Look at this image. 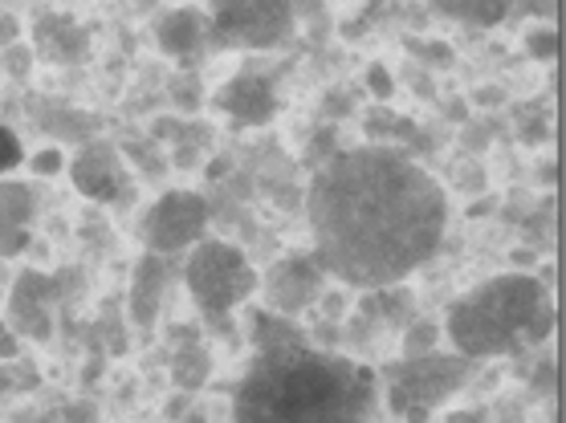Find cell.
Returning a JSON list of instances; mask_svg holds the SVG:
<instances>
[{"mask_svg": "<svg viewBox=\"0 0 566 423\" xmlns=\"http://www.w3.org/2000/svg\"><path fill=\"white\" fill-rule=\"evenodd\" d=\"M306 208L318 269L367 294L420 269L449 229L444 188L396 147L331 155Z\"/></svg>", "mask_w": 566, "mask_h": 423, "instance_id": "1", "label": "cell"}, {"mask_svg": "<svg viewBox=\"0 0 566 423\" xmlns=\"http://www.w3.org/2000/svg\"><path fill=\"white\" fill-rule=\"evenodd\" d=\"M375 371L306 347V338L261 342L232 399V423H371Z\"/></svg>", "mask_w": 566, "mask_h": 423, "instance_id": "2", "label": "cell"}, {"mask_svg": "<svg viewBox=\"0 0 566 423\" xmlns=\"http://www.w3.org/2000/svg\"><path fill=\"white\" fill-rule=\"evenodd\" d=\"M449 342L464 359H497L517 355L522 347H538L554 334L551 289L534 273H502L476 285L473 294L452 302L449 309Z\"/></svg>", "mask_w": 566, "mask_h": 423, "instance_id": "3", "label": "cell"}, {"mask_svg": "<svg viewBox=\"0 0 566 423\" xmlns=\"http://www.w3.org/2000/svg\"><path fill=\"white\" fill-rule=\"evenodd\" d=\"M476 362L464 355H420V359H399L384 371L387 379V408L403 423H428V415L449 403L473 374Z\"/></svg>", "mask_w": 566, "mask_h": 423, "instance_id": "4", "label": "cell"}, {"mask_svg": "<svg viewBox=\"0 0 566 423\" xmlns=\"http://www.w3.org/2000/svg\"><path fill=\"white\" fill-rule=\"evenodd\" d=\"M184 277H188L192 302L208 318H229L232 309L261 289L253 261L229 241H196Z\"/></svg>", "mask_w": 566, "mask_h": 423, "instance_id": "5", "label": "cell"}, {"mask_svg": "<svg viewBox=\"0 0 566 423\" xmlns=\"http://www.w3.org/2000/svg\"><path fill=\"white\" fill-rule=\"evenodd\" d=\"M306 0H212L208 4V38L220 50H273L290 41L297 9Z\"/></svg>", "mask_w": 566, "mask_h": 423, "instance_id": "6", "label": "cell"}, {"mask_svg": "<svg viewBox=\"0 0 566 423\" xmlns=\"http://www.w3.org/2000/svg\"><path fill=\"white\" fill-rule=\"evenodd\" d=\"M208 204L196 192H164L143 216V241L147 253H180L188 244L205 241Z\"/></svg>", "mask_w": 566, "mask_h": 423, "instance_id": "7", "label": "cell"}, {"mask_svg": "<svg viewBox=\"0 0 566 423\" xmlns=\"http://www.w3.org/2000/svg\"><path fill=\"white\" fill-rule=\"evenodd\" d=\"M70 282L62 277H45V273H21L13 285H9V330L25 334L33 342H45L53 334V309L62 306Z\"/></svg>", "mask_w": 566, "mask_h": 423, "instance_id": "8", "label": "cell"}, {"mask_svg": "<svg viewBox=\"0 0 566 423\" xmlns=\"http://www.w3.org/2000/svg\"><path fill=\"white\" fill-rule=\"evenodd\" d=\"M322 277L326 273L318 269V261L314 257H285L277 261L270 273H265V297H270V306L282 314V318H294L302 309H310L314 302L322 297Z\"/></svg>", "mask_w": 566, "mask_h": 423, "instance_id": "9", "label": "cell"}, {"mask_svg": "<svg viewBox=\"0 0 566 423\" xmlns=\"http://www.w3.org/2000/svg\"><path fill=\"white\" fill-rule=\"evenodd\" d=\"M65 171H70L77 192L86 195V200H94V204H111L127 188V163H123V155L111 142L82 147L74 155V163H65Z\"/></svg>", "mask_w": 566, "mask_h": 423, "instance_id": "10", "label": "cell"}, {"mask_svg": "<svg viewBox=\"0 0 566 423\" xmlns=\"http://www.w3.org/2000/svg\"><path fill=\"white\" fill-rule=\"evenodd\" d=\"M217 106L232 118V127H265L277 115V94H273L270 77L241 74L220 86Z\"/></svg>", "mask_w": 566, "mask_h": 423, "instance_id": "11", "label": "cell"}, {"mask_svg": "<svg viewBox=\"0 0 566 423\" xmlns=\"http://www.w3.org/2000/svg\"><path fill=\"white\" fill-rule=\"evenodd\" d=\"M164 294H168V265L159 253H143L130 277V297H127V318L139 330H151L159 309H164Z\"/></svg>", "mask_w": 566, "mask_h": 423, "instance_id": "12", "label": "cell"}, {"mask_svg": "<svg viewBox=\"0 0 566 423\" xmlns=\"http://www.w3.org/2000/svg\"><path fill=\"white\" fill-rule=\"evenodd\" d=\"M155 41L168 57H192V53L205 50L208 41V13L196 9V4H180V9H168V13L155 21Z\"/></svg>", "mask_w": 566, "mask_h": 423, "instance_id": "13", "label": "cell"}, {"mask_svg": "<svg viewBox=\"0 0 566 423\" xmlns=\"http://www.w3.org/2000/svg\"><path fill=\"white\" fill-rule=\"evenodd\" d=\"M33 192L17 180H0V257H17L29 244V220H33Z\"/></svg>", "mask_w": 566, "mask_h": 423, "instance_id": "14", "label": "cell"}, {"mask_svg": "<svg viewBox=\"0 0 566 423\" xmlns=\"http://www.w3.org/2000/svg\"><path fill=\"white\" fill-rule=\"evenodd\" d=\"M86 50H91V33L74 25V17L50 13L38 21V53L45 62H82Z\"/></svg>", "mask_w": 566, "mask_h": 423, "instance_id": "15", "label": "cell"}, {"mask_svg": "<svg viewBox=\"0 0 566 423\" xmlns=\"http://www.w3.org/2000/svg\"><path fill=\"white\" fill-rule=\"evenodd\" d=\"M212 379V355H208L200 342H184V347H176V355H171V383L180 387V391H200V387Z\"/></svg>", "mask_w": 566, "mask_h": 423, "instance_id": "16", "label": "cell"}, {"mask_svg": "<svg viewBox=\"0 0 566 423\" xmlns=\"http://www.w3.org/2000/svg\"><path fill=\"white\" fill-rule=\"evenodd\" d=\"M440 13L469 25H497L510 13V0H432Z\"/></svg>", "mask_w": 566, "mask_h": 423, "instance_id": "17", "label": "cell"}, {"mask_svg": "<svg viewBox=\"0 0 566 423\" xmlns=\"http://www.w3.org/2000/svg\"><path fill=\"white\" fill-rule=\"evenodd\" d=\"M367 135L379 142H412L420 139L412 118H396L391 110H367Z\"/></svg>", "mask_w": 566, "mask_h": 423, "instance_id": "18", "label": "cell"}, {"mask_svg": "<svg viewBox=\"0 0 566 423\" xmlns=\"http://www.w3.org/2000/svg\"><path fill=\"white\" fill-rule=\"evenodd\" d=\"M437 321H412L408 334H403V359H420V355H432L437 350Z\"/></svg>", "mask_w": 566, "mask_h": 423, "instance_id": "19", "label": "cell"}, {"mask_svg": "<svg viewBox=\"0 0 566 423\" xmlns=\"http://www.w3.org/2000/svg\"><path fill=\"white\" fill-rule=\"evenodd\" d=\"M526 53L538 57V62H554V53H558V33H554V25L526 29Z\"/></svg>", "mask_w": 566, "mask_h": 423, "instance_id": "20", "label": "cell"}, {"mask_svg": "<svg viewBox=\"0 0 566 423\" xmlns=\"http://www.w3.org/2000/svg\"><path fill=\"white\" fill-rule=\"evenodd\" d=\"M25 163V151H21V139H17L9 127H0V176H9L13 167Z\"/></svg>", "mask_w": 566, "mask_h": 423, "instance_id": "21", "label": "cell"}, {"mask_svg": "<svg viewBox=\"0 0 566 423\" xmlns=\"http://www.w3.org/2000/svg\"><path fill=\"white\" fill-rule=\"evenodd\" d=\"M29 167H33V176H62L65 171L62 147H41V151L29 159Z\"/></svg>", "mask_w": 566, "mask_h": 423, "instance_id": "22", "label": "cell"}, {"mask_svg": "<svg viewBox=\"0 0 566 423\" xmlns=\"http://www.w3.org/2000/svg\"><path fill=\"white\" fill-rule=\"evenodd\" d=\"M408 50L428 65H452V50L444 41H408Z\"/></svg>", "mask_w": 566, "mask_h": 423, "instance_id": "23", "label": "cell"}, {"mask_svg": "<svg viewBox=\"0 0 566 423\" xmlns=\"http://www.w3.org/2000/svg\"><path fill=\"white\" fill-rule=\"evenodd\" d=\"M367 91L379 98V103H387L391 94H396V82H391V74H387V65L384 62H371L367 65Z\"/></svg>", "mask_w": 566, "mask_h": 423, "instance_id": "24", "label": "cell"}, {"mask_svg": "<svg viewBox=\"0 0 566 423\" xmlns=\"http://www.w3.org/2000/svg\"><path fill=\"white\" fill-rule=\"evenodd\" d=\"M444 423H490V411L485 408H461V411H449V420Z\"/></svg>", "mask_w": 566, "mask_h": 423, "instance_id": "25", "label": "cell"}, {"mask_svg": "<svg viewBox=\"0 0 566 423\" xmlns=\"http://www.w3.org/2000/svg\"><path fill=\"white\" fill-rule=\"evenodd\" d=\"M318 302H322V314H326V318H338V314L347 309V294H322Z\"/></svg>", "mask_w": 566, "mask_h": 423, "instance_id": "26", "label": "cell"}, {"mask_svg": "<svg viewBox=\"0 0 566 423\" xmlns=\"http://www.w3.org/2000/svg\"><path fill=\"white\" fill-rule=\"evenodd\" d=\"M522 9H526V13H534V17H546V21H551V17L558 13V0H522Z\"/></svg>", "mask_w": 566, "mask_h": 423, "instance_id": "27", "label": "cell"}, {"mask_svg": "<svg viewBox=\"0 0 566 423\" xmlns=\"http://www.w3.org/2000/svg\"><path fill=\"white\" fill-rule=\"evenodd\" d=\"M4 359H17V334L0 321V362Z\"/></svg>", "mask_w": 566, "mask_h": 423, "instance_id": "28", "label": "cell"}, {"mask_svg": "<svg viewBox=\"0 0 566 423\" xmlns=\"http://www.w3.org/2000/svg\"><path fill=\"white\" fill-rule=\"evenodd\" d=\"M534 374H538V379H534V387H542V391H551V387H554V362H542V367H538Z\"/></svg>", "mask_w": 566, "mask_h": 423, "instance_id": "29", "label": "cell"}, {"mask_svg": "<svg viewBox=\"0 0 566 423\" xmlns=\"http://www.w3.org/2000/svg\"><path fill=\"white\" fill-rule=\"evenodd\" d=\"M17 38V21L13 17H0V45H9Z\"/></svg>", "mask_w": 566, "mask_h": 423, "instance_id": "30", "label": "cell"}, {"mask_svg": "<svg viewBox=\"0 0 566 423\" xmlns=\"http://www.w3.org/2000/svg\"><path fill=\"white\" fill-rule=\"evenodd\" d=\"M29 70V53L21 50V45H17V57H13V74H25Z\"/></svg>", "mask_w": 566, "mask_h": 423, "instance_id": "31", "label": "cell"}, {"mask_svg": "<svg viewBox=\"0 0 566 423\" xmlns=\"http://www.w3.org/2000/svg\"><path fill=\"white\" fill-rule=\"evenodd\" d=\"M0 289H4V282H0Z\"/></svg>", "mask_w": 566, "mask_h": 423, "instance_id": "32", "label": "cell"}]
</instances>
